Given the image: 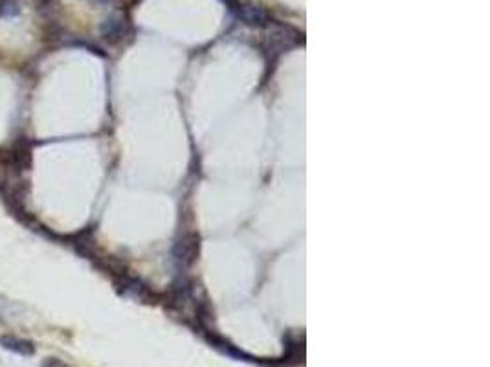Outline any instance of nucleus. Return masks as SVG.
I'll return each mask as SVG.
<instances>
[{
  "label": "nucleus",
  "instance_id": "nucleus-1",
  "mask_svg": "<svg viewBox=\"0 0 490 367\" xmlns=\"http://www.w3.org/2000/svg\"><path fill=\"white\" fill-rule=\"evenodd\" d=\"M0 347L6 351L15 352L19 357H33L35 355V346L33 341L19 338L13 334H2L0 336Z\"/></svg>",
  "mask_w": 490,
  "mask_h": 367
},
{
  "label": "nucleus",
  "instance_id": "nucleus-2",
  "mask_svg": "<svg viewBox=\"0 0 490 367\" xmlns=\"http://www.w3.org/2000/svg\"><path fill=\"white\" fill-rule=\"evenodd\" d=\"M245 21L248 24H263V21H266V13L259 6H248L245 13Z\"/></svg>",
  "mask_w": 490,
  "mask_h": 367
},
{
  "label": "nucleus",
  "instance_id": "nucleus-3",
  "mask_svg": "<svg viewBox=\"0 0 490 367\" xmlns=\"http://www.w3.org/2000/svg\"><path fill=\"white\" fill-rule=\"evenodd\" d=\"M17 305L13 301H8V299L0 298V316H10V314H17Z\"/></svg>",
  "mask_w": 490,
  "mask_h": 367
},
{
  "label": "nucleus",
  "instance_id": "nucleus-4",
  "mask_svg": "<svg viewBox=\"0 0 490 367\" xmlns=\"http://www.w3.org/2000/svg\"><path fill=\"white\" fill-rule=\"evenodd\" d=\"M41 367H70V366H68V364H64L63 360H59V358L48 357V358H44V360H42Z\"/></svg>",
  "mask_w": 490,
  "mask_h": 367
}]
</instances>
